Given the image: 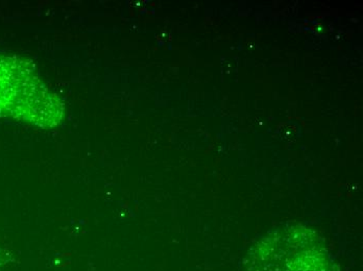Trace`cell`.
<instances>
[{"label": "cell", "instance_id": "cell-1", "mask_svg": "<svg viewBox=\"0 0 363 271\" xmlns=\"http://www.w3.org/2000/svg\"><path fill=\"white\" fill-rule=\"evenodd\" d=\"M63 116V103L40 78L34 64L0 52V118L52 129Z\"/></svg>", "mask_w": 363, "mask_h": 271}, {"label": "cell", "instance_id": "cell-2", "mask_svg": "<svg viewBox=\"0 0 363 271\" xmlns=\"http://www.w3.org/2000/svg\"><path fill=\"white\" fill-rule=\"evenodd\" d=\"M243 271H336L326 244L304 224L272 229L252 246Z\"/></svg>", "mask_w": 363, "mask_h": 271}]
</instances>
